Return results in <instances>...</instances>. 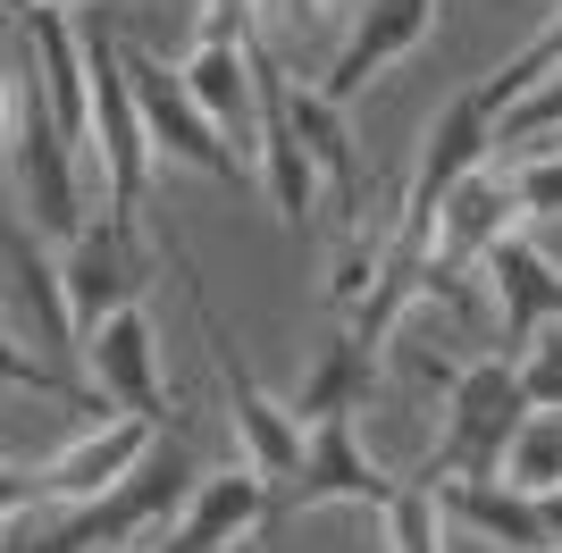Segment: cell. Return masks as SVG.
<instances>
[{
    "mask_svg": "<svg viewBox=\"0 0 562 553\" xmlns=\"http://www.w3.org/2000/svg\"><path fill=\"white\" fill-rule=\"evenodd\" d=\"M529 386H520L513 361H470L462 377H453L446 394V437L428 444V461L412 470L420 486H437L446 495L453 478H504V453H513V437L529 428Z\"/></svg>",
    "mask_w": 562,
    "mask_h": 553,
    "instance_id": "3",
    "label": "cell"
},
{
    "mask_svg": "<svg viewBox=\"0 0 562 553\" xmlns=\"http://www.w3.org/2000/svg\"><path fill=\"white\" fill-rule=\"evenodd\" d=\"M504 486H520V495L562 486V419L554 411H529V428H520L513 453H504Z\"/></svg>",
    "mask_w": 562,
    "mask_h": 553,
    "instance_id": "20",
    "label": "cell"
},
{
    "mask_svg": "<svg viewBox=\"0 0 562 553\" xmlns=\"http://www.w3.org/2000/svg\"><path fill=\"white\" fill-rule=\"evenodd\" d=\"M513 193H520L529 218H554V210H562V135H546V151L513 177Z\"/></svg>",
    "mask_w": 562,
    "mask_h": 553,
    "instance_id": "22",
    "label": "cell"
},
{
    "mask_svg": "<svg viewBox=\"0 0 562 553\" xmlns=\"http://www.w3.org/2000/svg\"><path fill=\"white\" fill-rule=\"evenodd\" d=\"M0 260H9V311L34 319V345H43L50 361H85V327H76V302H68V269H50L43 227H34V218H9Z\"/></svg>",
    "mask_w": 562,
    "mask_h": 553,
    "instance_id": "10",
    "label": "cell"
},
{
    "mask_svg": "<svg viewBox=\"0 0 562 553\" xmlns=\"http://www.w3.org/2000/svg\"><path fill=\"white\" fill-rule=\"evenodd\" d=\"M361 9H370V0H328V18H361Z\"/></svg>",
    "mask_w": 562,
    "mask_h": 553,
    "instance_id": "25",
    "label": "cell"
},
{
    "mask_svg": "<svg viewBox=\"0 0 562 553\" xmlns=\"http://www.w3.org/2000/svg\"><path fill=\"white\" fill-rule=\"evenodd\" d=\"M193 486H202V470H193L186 437H160L151 453L126 470V478L110 486V495H93V504L68 511V529L50 537V545H25V537H9V553H117L135 545L143 529H160L168 511L193 504Z\"/></svg>",
    "mask_w": 562,
    "mask_h": 553,
    "instance_id": "4",
    "label": "cell"
},
{
    "mask_svg": "<svg viewBox=\"0 0 562 553\" xmlns=\"http://www.w3.org/2000/svg\"><path fill=\"white\" fill-rule=\"evenodd\" d=\"M34 9H76V0H34Z\"/></svg>",
    "mask_w": 562,
    "mask_h": 553,
    "instance_id": "26",
    "label": "cell"
},
{
    "mask_svg": "<svg viewBox=\"0 0 562 553\" xmlns=\"http://www.w3.org/2000/svg\"><path fill=\"white\" fill-rule=\"evenodd\" d=\"M546 135H562V76H554V84H538L520 110L495 117V143H546Z\"/></svg>",
    "mask_w": 562,
    "mask_h": 553,
    "instance_id": "21",
    "label": "cell"
},
{
    "mask_svg": "<svg viewBox=\"0 0 562 553\" xmlns=\"http://www.w3.org/2000/svg\"><path fill=\"white\" fill-rule=\"evenodd\" d=\"M370 377H378V352H370V345H352V336H336V345H328V361H319V369L303 377V394H294L285 411L303 419V437H311L319 419H352V411H361Z\"/></svg>",
    "mask_w": 562,
    "mask_h": 553,
    "instance_id": "18",
    "label": "cell"
},
{
    "mask_svg": "<svg viewBox=\"0 0 562 553\" xmlns=\"http://www.w3.org/2000/svg\"><path fill=\"white\" fill-rule=\"evenodd\" d=\"M117 553H135V545H117ZM160 553H168V545H160Z\"/></svg>",
    "mask_w": 562,
    "mask_h": 553,
    "instance_id": "27",
    "label": "cell"
},
{
    "mask_svg": "<svg viewBox=\"0 0 562 553\" xmlns=\"http://www.w3.org/2000/svg\"><path fill=\"white\" fill-rule=\"evenodd\" d=\"M437 9H446V0H370V9L352 18L345 50L328 59L319 92H328V101H361V92H370V76H386L403 50H412L428 25H437Z\"/></svg>",
    "mask_w": 562,
    "mask_h": 553,
    "instance_id": "13",
    "label": "cell"
},
{
    "mask_svg": "<svg viewBox=\"0 0 562 553\" xmlns=\"http://www.w3.org/2000/svg\"><path fill=\"white\" fill-rule=\"evenodd\" d=\"M479 276L495 285V319H504V336H495V361H529L538 352V327L562 319V276L554 260L529 244V235H504L487 260H479Z\"/></svg>",
    "mask_w": 562,
    "mask_h": 553,
    "instance_id": "9",
    "label": "cell"
},
{
    "mask_svg": "<svg viewBox=\"0 0 562 553\" xmlns=\"http://www.w3.org/2000/svg\"><path fill=\"white\" fill-rule=\"evenodd\" d=\"M269 529V478H260L252 461H235V470H218V478L193 486L186 520H177V537H168V553H227L235 537Z\"/></svg>",
    "mask_w": 562,
    "mask_h": 553,
    "instance_id": "15",
    "label": "cell"
},
{
    "mask_svg": "<svg viewBox=\"0 0 562 553\" xmlns=\"http://www.w3.org/2000/svg\"><path fill=\"white\" fill-rule=\"evenodd\" d=\"M85 68H93V177H101V193H110V227L135 235L160 151H151L135 76H126V43H117V25L101 18V9L85 18Z\"/></svg>",
    "mask_w": 562,
    "mask_h": 553,
    "instance_id": "2",
    "label": "cell"
},
{
    "mask_svg": "<svg viewBox=\"0 0 562 553\" xmlns=\"http://www.w3.org/2000/svg\"><path fill=\"white\" fill-rule=\"evenodd\" d=\"M520 386H529V403H538V411H562V336L520 361Z\"/></svg>",
    "mask_w": 562,
    "mask_h": 553,
    "instance_id": "23",
    "label": "cell"
},
{
    "mask_svg": "<svg viewBox=\"0 0 562 553\" xmlns=\"http://www.w3.org/2000/svg\"><path fill=\"white\" fill-rule=\"evenodd\" d=\"M395 486L403 478H386V470L361 453L352 419H319L303 470L285 478V511H311V504H370V511H386V504H395Z\"/></svg>",
    "mask_w": 562,
    "mask_h": 553,
    "instance_id": "12",
    "label": "cell"
},
{
    "mask_svg": "<svg viewBox=\"0 0 562 553\" xmlns=\"http://www.w3.org/2000/svg\"><path fill=\"white\" fill-rule=\"evenodd\" d=\"M160 437H168L160 419H135V411L93 419V428H85L59 461H43L34 478H25V470H9V511H25V504H93V495H110V486L126 478V470H135Z\"/></svg>",
    "mask_w": 562,
    "mask_h": 553,
    "instance_id": "7",
    "label": "cell"
},
{
    "mask_svg": "<svg viewBox=\"0 0 562 553\" xmlns=\"http://www.w3.org/2000/svg\"><path fill=\"white\" fill-rule=\"evenodd\" d=\"M135 235L126 227H110V218H101V227H85L76 235V252H68V302H76V327H85V336H93L101 319H117V311H126V302H135Z\"/></svg>",
    "mask_w": 562,
    "mask_h": 553,
    "instance_id": "16",
    "label": "cell"
},
{
    "mask_svg": "<svg viewBox=\"0 0 562 553\" xmlns=\"http://www.w3.org/2000/svg\"><path fill=\"white\" fill-rule=\"evenodd\" d=\"M43 59L25 43L18 25H9V84H0V117H9V177H18V210L34 218L43 235H85V184H76V143L68 126L50 117V92H34Z\"/></svg>",
    "mask_w": 562,
    "mask_h": 553,
    "instance_id": "1",
    "label": "cell"
},
{
    "mask_svg": "<svg viewBox=\"0 0 562 553\" xmlns=\"http://www.w3.org/2000/svg\"><path fill=\"white\" fill-rule=\"evenodd\" d=\"M168 269L186 276V302H193V319H202V345H211V361H218L227 419H235V453L252 461L260 478H294V470H303V453H311L303 419L285 411V403H269V394H260V377L244 369V352H235L227 319H218V302L202 294V276H193V260H186V244H177V235H168Z\"/></svg>",
    "mask_w": 562,
    "mask_h": 553,
    "instance_id": "5",
    "label": "cell"
},
{
    "mask_svg": "<svg viewBox=\"0 0 562 553\" xmlns=\"http://www.w3.org/2000/svg\"><path fill=\"white\" fill-rule=\"evenodd\" d=\"M538 511H546V529H554V545H562V486H546V495H538Z\"/></svg>",
    "mask_w": 562,
    "mask_h": 553,
    "instance_id": "24",
    "label": "cell"
},
{
    "mask_svg": "<svg viewBox=\"0 0 562 553\" xmlns=\"http://www.w3.org/2000/svg\"><path fill=\"white\" fill-rule=\"evenodd\" d=\"M85 369H93V386L110 394L117 411L160 419V428H168V394H160V336H151V319H143V302H126L117 319H101L93 336H85Z\"/></svg>",
    "mask_w": 562,
    "mask_h": 553,
    "instance_id": "11",
    "label": "cell"
},
{
    "mask_svg": "<svg viewBox=\"0 0 562 553\" xmlns=\"http://www.w3.org/2000/svg\"><path fill=\"white\" fill-rule=\"evenodd\" d=\"M554 553H562V545H554Z\"/></svg>",
    "mask_w": 562,
    "mask_h": 553,
    "instance_id": "28",
    "label": "cell"
},
{
    "mask_svg": "<svg viewBox=\"0 0 562 553\" xmlns=\"http://www.w3.org/2000/svg\"><path fill=\"white\" fill-rule=\"evenodd\" d=\"M285 110L303 126V151H311V168H319V193H328L336 227H370V218H361V143H352V126H345V101H328L319 84H285Z\"/></svg>",
    "mask_w": 562,
    "mask_h": 553,
    "instance_id": "14",
    "label": "cell"
},
{
    "mask_svg": "<svg viewBox=\"0 0 562 553\" xmlns=\"http://www.w3.org/2000/svg\"><path fill=\"white\" fill-rule=\"evenodd\" d=\"M126 76H135V101H143V126H151V151H160V160L202 168L211 184H244L252 177V160L218 135L211 117H202V101L186 92V68H168L160 50L126 43Z\"/></svg>",
    "mask_w": 562,
    "mask_h": 553,
    "instance_id": "6",
    "label": "cell"
},
{
    "mask_svg": "<svg viewBox=\"0 0 562 553\" xmlns=\"http://www.w3.org/2000/svg\"><path fill=\"white\" fill-rule=\"evenodd\" d=\"M554 76H562V18L546 25V34H538L529 50H513V59H504V68H495L487 84H470V92H479V101H487V110L504 117V110H520V101H529L538 84H554Z\"/></svg>",
    "mask_w": 562,
    "mask_h": 553,
    "instance_id": "19",
    "label": "cell"
},
{
    "mask_svg": "<svg viewBox=\"0 0 562 553\" xmlns=\"http://www.w3.org/2000/svg\"><path fill=\"white\" fill-rule=\"evenodd\" d=\"M446 511L470 520L479 537H495L504 553H554V529H546L538 495H520V486H504V478H453Z\"/></svg>",
    "mask_w": 562,
    "mask_h": 553,
    "instance_id": "17",
    "label": "cell"
},
{
    "mask_svg": "<svg viewBox=\"0 0 562 553\" xmlns=\"http://www.w3.org/2000/svg\"><path fill=\"white\" fill-rule=\"evenodd\" d=\"M513 218H529V210H520V193H513V177H487V168H479V177H462L446 193V210H437V252H428V294H446L453 311H470V269H479V260L495 252V244H504V235H513Z\"/></svg>",
    "mask_w": 562,
    "mask_h": 553,
    "instance_id": "8",
    "label": "cell"
}]
</instances>
